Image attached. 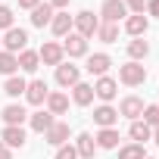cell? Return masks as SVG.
Instances as JSON below:
<instances>
[{"mask_svg": "<svg viewBox=\"0 0 159 159\" xmlns=\"http://www.w3.org/2000/svg\"><path fill=\"white\" fill-rule=\"evenodd\" d=\"M119 81L122 84H128V88H140L143 81H147V66H140V62H125V66H119Z\"/></svg>", "mask_w": 159, "mask_h": 159, "instance_id": "cell-1", "label": "cell"}, {"mask_svg": "<svg viewBox=\"0 0 159 159\" xmlns=\"http://www.w3.org/2000/svg\"><path fill=\"white\" fill-rule=\"evenodd\" d=\"M100 28V19L91 13V10H81L78 16H72V31L75 34H81V38H94Z\"/></svg>", "mask_w": 159, "mask_h": 159, "instance_id": "cell-2", "label": "cell"}, {"mask_svg": "<svg viewBox=\"0 0 159 159\" xmlns=\"http://www.w3.org/2000/svg\"><path fill=\"white\" fill-rule=\"evenodd\" d=\"M0 44H3V50H7V53H22V50L28 47V31L13 25V28L3 34V41H0Z\"/></svg>", "mask_w": 159, "mask_h": 159, "instance_id": "cell-3", "label": "cell"}, {"mask_svg": "<svg viewBox=\"0 0 159 159\" xmlns=\"http://www.w3.org/2000/svg\"><path fill=\"white\" fill-rule=\"evenodd\" d=\"M78 81H81V69L72 66V62H59L56 66V84L59 88H75Z\"/></svg>", "mask_w": 159, "mask_h": 159, "instance_id": "cell-4", "label": "cell"}, {"mask_svg": "<svg viewBox=\"0 0 159 159\" xmlns=\"http://www.w3.org/2000/svg\"><path fill=\"white\" fill-rule=\"evenodd\" d=\"M100 16H103V22L119 25V19H128V7H125V0H106V3L100 7Z\"/></svg>", "mask_w": 159, "mask_h": 159, "instance_id": "cell-5", "label": "cell"}, {"mask_svg": "<svg viewBox=\"0 0 159 159\" xmlns=\"http://www.w3.org/2000/svg\"><path fill=\"white\" fill-rule=\"evenodd\" d=\"M62 53L66 56H72V59H78V56H88V38H81V34H66V41H62Z\"/></svg>", "mask_w": 159, "mask_h": 159, "instance_id": "cell-6", "label": "cell"}, {"mask_svg": "<svg viewBox=\"0 0 159 159\" xmlns=\"http://www.w3.org/2000/svg\"><path fill=\"white\" fill-rule=\"evenodd\" d=\"M116 94H119V81H116V78L103 75V78H97V81H94V97H100L103 103L116 100Z\"/></svg>", "mask_w": 159, "mask_h": 159, "instance_id": "cell-7", "label": "cell"}, {"mask_svg": "<svg viewBox=\"0 0 159 159\" xmlns=\"http://www.w3.org/2000/svg\"><path fill=\"white\" fill-rule=\"evenodd\" d=\"M38 56H41V62H44V66H59V62L66 59L62 44H56V41H47V44L38 50Z\"/></svg>", "mask_w": 159, "mask_h": 159, "instance_id": "cell-8", "label": "cell"}, {"mask_svg": "<svg viewBox=\"0 0 159 159\" xmlns=\"http://www.w3.org/2000/svg\"><path fill=\"white\" fill-rule=\"evenodd\" d=\"M119 116H125V119H131V122L140 119V116H143V100H140L137 94H128V97L119 103Z\"/></svg>", "mask_w": 159, "mask_h": 159, "instance_id": "cell-9", "label": "cell"}, {"mask_svg": "<svg viewBox=\"0 0 159 159\" xmlns=\"http://www.w3.org/2000/svg\"><path fill=\"white\" fill-rule=\"evenodd\" d=\"M69 134H72V131H69L66 122H53V125L44 131V140H47L50 147H62V143H69Z\"/></svg>", "mask_w": 159, "mask_h": 159, "instance_id": "cell-10", "label": "cell"}, {"mask_svg": "<svg viewBox=\"0 0 159 159\" xmlns=\"http://www.w3.org/2000/svg\"><path fill=\"white\" fill-rule=\"evenodd\" d=\"M47 81H41V78H34V81H28V88H25V100L31 103V106H41V103H47Z\"/></svg>", "mask_w": 159, "mask_h": 159, "instance_id": "cell-11", "label": "cell"}, {"mask_svg": "<svg viewBox=\"0 0 159 159\" xmlns=\"http://www.w3.org/2000/svg\"><path fill=\"white\" fill-rule=\"evenodd\" d=\"M0 140H3L10 150H13V147H25V128H22V125H3Z\"/></svg>", "mask_w": 159, "mask_h": 159, "instance_id": "cell-12", "label": "cell"}, {"mask_svg": "<svg viewBox=\"0 0 159 159\" xmlns=\"http://www.w3.org/2000/svg\"><path fill=\"white\" fill-rule=\"evenodd\" d=\"M47 112L50 116H66L69 112V97L62 91H50L47 94Z\"/></svg>", "mask_w": 159, "mask_h": 159, "instance_id": "cell-13", "label": "cell"}, {"mask_svg": "<svg viewBox=\"0 0 159 159\" xmlns=\"http://www.w3.org/2000/svg\"><path fill=\"white\" fill-rule=\"evenodd\" d=\"M94 122H97L100 128H116V122H119V109H112L109 103H103V106L94 109Z\"/></svg>", "mask_w": 159, "mask_h": 159, "instance_id": "cell-14", "label": "cell"}, {"mask_svg": "<svg viewBox=\"0 0 159 159\" xmlns=\"http://www.w3.org/2000/svg\"><path fill=\"white\" fill-rule=\"evenodd\" d=\"M94 150H97V140H94V134L81 131V134L75 137V153L81 156V159H94Z\"/></svg>", "mask_w": 159, "mask_h": 159, "instance_id": "cell-15", "label": "cell"}, {"mask_svg": "<svg viewBox=\"0 0 159 159\" xmlns=\"http://www.w3.org/2000/svg\"><path fill=\"white\" fill-rule=\"evenodd\" d=\"M0 119H3L7 125H22V122L28 119V112H25V106H22V103H10V106L0 109Z\"/></svg>", "mask_w": 159, "mask_h": 159, "instance_id": "cell-16", "label": "cell"}, {"mask_svg": "<svg viewBox=\"0 0 159 159\" xmlns=\"http://www.w3.org/2000/svg\"><path fill=\"white\" fill-rule=\"evenodd\" d=\"M50 31L56 34V38H66V34H72V16L69 13H53V19H50Z\"/></svg>", "mask_w": 159, "mask_h": 159, "instance_id": "cell-17", "label": "cell"}, {"mask_svg": "<svg viewBox=\"0 0 159 159\" xmlns=\"http://www.w3.org/2000/svg\"><path fill=\"white\" fill-rule=\"evenodd\" d=\"M109 66H112L109 53H94V56H88V72L97 75V78H103V75L109 72Z\"/></svg>", "mask_w": 159, "mask_h": 159, "instance_id": "cell-18", "label": "cell"}, {"mask_svg": "<svg viewBox=\"0 0 159 159\" xmlns=\"http://www.w3.org/2000/svg\"><path fill=\"white\" fill-rule=\"evenodd\" d=\"M147 28H150V19L140 13V16H128L125 19V31L131 34V38H143L147 34Z\"/></svg>", "mask_w": 159, "mask_h": 159, "instance_id": "cell-19", "label": "cell"}, {"mask_svg": "<svg viewBox=\"0 0 159 159\" xmlns=\"http://www.w3.org/2000/svg\"><path fill=\"white\" fill-rule=\"evenodd\" d=\"M72 100H75V106H91V103H94V84L78 81V84L72 88Z\"/></svg>", "mask_w": 159, "mask_h": 159, "instance_id": "cell-20", "label": "cell"}, {"mask_svg": "<svg viewBox=\"0 0 159 159\" xmlns=\"http://www.w3.org/2000/svg\"><path fill=\"white\" fill-rule=\"evenodd\" d=\"M53 13H56V10H53L50 3H38V7L31 10V25H34V28H44V25H50Z\"/></svg>", "mask_w": 159, "mask_h": 159, "instance_id": "cell-21", "label": "cell"}, {"mask_svg": "<svg viewBox=\"0 0 159 159\" xmlns=\"http://www.w3.org/2000/svg\"><path fill=\"white\" fill-rule=\"evenodd\" d=\"M128 134H131V140H134V143L153 140V128H150L143 119H134V122H131V128H128Z\"/></svg>", "mask_w": 159, "mask_h": 159, "instance_id": "cell-22", "label": "cell"}, {"mask_svg": "<svg viewBox=\"0 0 159 159\" xmlns=\"http://www.w3.org/2000/svg\"><path fill=\"white\" fill-rule=\"evenodd\" d=\"M16 59H19V69L22 72H38V66H41V56H38V50H22V53H16Z\"/></svg>", "mask_w": 159, "mask_h": 159, "instance_id": "cell-23", "label": "cell"}, {"mask_svg": "<svg viewBox=\"0 0 159 159\" xmlns=\"http://www.w3.org/2000/svg\"><path fill=\"white\" fill-rule=\"evenodd\" d=\"M53 122H56V116H50V112H44V109L28 116V125H31V131H38V134H44V131H47Z\"/></svg>", "mask_w": 159, "mask_h": 159, "instance_id": "cell-24", "label": "cell"}, {"mask_svg": "<svg viewBox=\"0 0 159 159\" xmlns=\"http://www.w3.org/2000/svg\"><path fill=\"white\" fill-rule=\"evenodd\" d=\"M25 88H28V81H25L22 75H10L7 81H3V94H7V97H22Z\"/></svg>", "mask_w": 159, "mask_h": 159, "instance_id": "cell-25", "label": "cell"}, {"mask_svg": "<svg viewBox=\"0 0 159 159\" xmlns=\"http://www.w3.org/2000/svg\"><path fill=\"white\" fill-rule=\"evenodd\" d=\"M147 53H150V44H147L143 38H134V41H128V59H131V62H140V59H147Z\"/></svg>", "mask_w": 159, "mask_h": 159, "instance_id": "cell-26", "label": "cell"}, {"mask_svg": "<svg viewBox=\"0 0 159 159\" xmlns=\"http://www.w3.org/2000/svg\"><path fill=\"white\" fill-rule=\"evenodd\" d=\"M94 140H97L100 150H116V147H119V131H116V128H100V134H97Z\"/></svg>", "mask_w": 159, "mask_h": 159, "instance_id": "cell-27", "label": "cell"}, {"mask_svg": "<svg viewBox=\"0 0 159 159\" xmlns=\"http://www.w3.org/2000/svg\"><path fill=\"white\" fill-rule=\"evenodd\" d=\"M19 72V59H16V53H7V50H0V75H16Z\"/></svg>", "mask_w": 159, "mask_h": 159, "instance_id": "cell-28", "label": "cell"}, {"mask_svg": "<svg viewBox=\"0 0 159 159\" xmlns=\"http://www.w3.org/2000/svg\"><path fill=\"white\" fill-rule=\"evenodd\" d=\"M97 38H100L103 44H116V41H119V25H112V22H100Z\"/></svg>", "mask_w": 159, "mask_h": 159, "instance_id": "cell-29", "label": "cell"}, {"mask_svg": "<svg viewBox=\"0 0 159 159\" xmlns=\"http://www.w3.org/2000/svg\"><path fill=\"white\" fill-rule=\"evenodd\" d=\"M119 159H147L143 143H125V147L119 150Z\"/></svg>", "mask_w": 159, "mask_h": 159, "instance_id": "cell-30", "label": "cell"}, {"mask_svg": "<svg viewBox=\"0 0 159 159\" xmlns=\"http://www.w3.org/2000/svg\"><path fill=\"white\" fill-rule=\"evenodd\" d=\"M150 128H159V106L153 103V106H143V116H140Z\"/></svg>", "mask_w": 159, "mask_h": 159, "instance_id": "cell-31", "label": "cell"}, {"mask_svg": "<svg viewBox=\"0 0 159 159\" xmlns=\"http://www.w3.org/2000/svg\"><path fill=\"white\" fill-rule=\"evenodd\" d=\"M0 28H3V31L13 28V10H10L7 3H0Z\"/></svg>", "mask_w": 159, "mask_h": 159, "instance_id": "cell-32", "label": "cell"}, {"mask_svg": "<svg viewBox=\"0 0 159 159\" xmlns=\"http://www.w3.org/2000/svg\"><path fill=\"white\" fill-rule=\"evenodd\" d=\"M56 159H78V153L72 143H62V147H56Z\"/></svg>", "mask_w": 159, "mask_h": 159, "instance_id": "cell-33", "label": "cell"}, {"mask_svg": "<svg viewBox=\"0 0 159 159\" xmlns=\"http://www.w3.org/2000/svg\"><path fill=\"white\" fill-rule=\"evenodd\" d=\"M125 7H128L131 16H140V13L147 10V0H125Z\"/></svg>", "mask_w": 159, "mask_h": 159, "instance_id": "cell-34", "label": "cell"}, {"mask_svg": "<svg viewBox=\"0 0 159 159\" xmlns=\"http://www.w3.org/2000/svg\"><path fill=\"white\" fill-rule=\"evenodd\" d=\"M147 16H159V0H147Z\"/></svg>", "mask_w": 159, "mask_h": 159, "instance_id": "cell-35", "label": "cell"}, {"mask_svg": "<svg viewBox=\"0 0 159 159\" xmlns=\"http://www.w3.org/2000/svg\"><path fill=\"white\" fill-rule=\"evenodd\" d=\"M0 159H13V150H10L3 140H0Z\"/></svg>", "mask_w": 159, "mask_h": 159, "instance_id": "cell-36", "label": "cell"}, {"mask_svg": "<svg viewBox=\"0 0 159 159\" xmlns=\"http://www.w3.org/2000/svg\"><path fill=\"white\" fill-rule=\"evenodd\" d=\"M47 3H50L53 10H66V7H69V0H47Z\"/></svg>", "mask_w": 159, "mask_h": 159, "instance_id": "cell-37", "label": "cell"}, {"mask_svg": "<svg viewBox=\"0 0 159 159\" xmlns=\"http://www.w3.org/2000/svg\"><path fill=\"white\" fill-rule=\"evenodd\" d=\"M38 3H41V0H19V7H22V10H34Z\"/></svg>", "mask_w": 159, "mask_h": 159, "instance_id": "cell-38", "label": "cell"}, {"mask_svg": "<svg viewBox=\"0 0 159 159\" xmlns=\"http://www.w3.org/2000/svg\"><path fill=\"white\" fill-rule=\"evenodd\" d=\"M153 140H156V147H159V128H153Z\"/></svg>", "mask_w": 159, "mask_h": 159, "instance_id": "cell-39", "label": "cell"}, {"mask_svg": "<svg viewBox=\"0 0 159 159\" xmlns=\"http://www.w3.org/2000/svg\"><path fill=\"white\" fill-rule=\"evenodd\" d=\"M147 159H153V156H147Z\"/></svg>", "mask_w": 159, "mask_h": 159, "instance_id": "cell-40", "label": "cell"}, {"mask_svg": "<svg viewBox=\"0 0 159 159\" xmlns=\"http://www.w3.org/2000/svg\"><path fill=\"white\" fill-rule=\"evenodd\" d=\"M156 106H159V103H156Z\"/></svg>", "mask_w": 159, "mask_h": 159, "instance_id": "cell-41", "label": "cell"}]
</instances>
